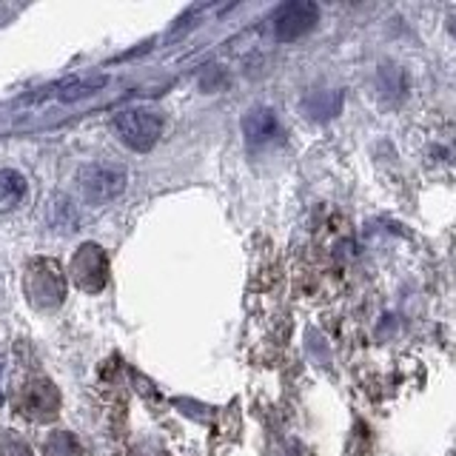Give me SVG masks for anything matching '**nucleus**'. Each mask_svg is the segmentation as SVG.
I'll list each match as a JSON object with an SVG mask.
<instances>
[{
    "label": "nucleus",
    "mask_w": 456,
    "mask_h": 456,
    "mask_svg": "<svg viewBox=\"0 0 456 456\" xmlns=\"http://www.w3.org/2000/svg\"><path fill=\"white\" fill-rule=\"evenodd\" d=\"M425 175L439 183H456V123L428 128L419 146Z\"/></svg>",
    "instance_id": "obj_1"
},
{
    "label": "nucleus",
    "mask_w": 456,
    "mask_h": 456,
    "mask_svg": "<svg viewBox=\"0 0 456 456\" xmlns=\"http://www.w3.org/2000/svg\"><path fill=\"white\" fill-rule=\"evenodd\" d=\"M163 118L151 109H123L114 118V132L134 151H151L163 137Z\"/></svg>",
    "instance_id": "obj_2"
},
{
    "label": "nucleus",
    "mask_w": 456,
    "mask_h": 456,
    "mask_svg": "<svg viewBox=\"0 0 456 456\" xmlns=\"http://www.w3.org/2000/svg\"><path fill=\"white\" fill-rule=\"evenodd\" d=\"M126 171L118 166H106V163H89L77 171V185L80 194L89 200L92 206H103L118 200L126 191Z\"/></svg>",
    "instance_id": "obj_3"
},
{
    "label": "nucleus",
    "mask_w": 456,
    "mask_h": 456,
    "mask_svg": "<svg viewBox=\"0 0 456 456\" xmlns=\"http://www.w3.org/2000/svg\"><path fill=\"white\" fill-rule=\"evenodd\" d=\"M320 9L317 4H308V0H294V4L280 6L274 14V37L280 43H291L297 37L308 35L314 26H317Z\"/></svg>",
    "instance_id": "obj_4"
},
{
    "label": "nucleus",
    "mask_w": 456,
    "mask_h": 456,
    "mask_svg": "<svg viewBox=\"0 0 456 456\" xmlns=\"http://www.w3.org/2000/svg\"><path fill=\"white\" fill-rule=\"evenodd\" d=\"M71 277L80 285L83 291H100L109 280V260L106 251L94 246V242H86L77 248L75 260H71Z\"/></svg>",
    "instance_id": "obj_5"
},
{
    "label": "nucleus",
    "mask_w": 456,
    "mask_h": 456,
    "mask_svg": "<svg viewBox=\"0 0 456 456\" xmlns=\"http://www.w3.org/2000/svg\"><path fill=\"white\" fill-rule=\"evenodd\" d=\"M20 413L28 419H52L61 408V394L49 379H28L20 391Z\"/></svg>",
    "instance_id": "obj_6"
},
{
    "label": "nucleus",
    "mask_w": 456,
    "mask_h": 456,
    "mask_svg": "<svg viewBox=\"0 0 456 456\" xmlns=\"http://www.w3.org/2000/svg\"><path fill=\"white\" fill-rule=\"evenodd\" d=\"M26 280H32V282L37 280V285H26L37 305L49 308V305H57L63 299V271L57 268L54 263L37 260V265L28 271Z\"/></svg>",
    "instance_id": "obj_7"
},
{
    "label": "nucleus",
    "mask_w": 456,
    "mask_h": 456,
    "mask_svg": "<svg viewBox=\"0 0 456 456\" xmlns=\"http://www.w3.org/2000/svg\"><path fill=\"white\" fill-rule=\"evenodd\" d=\"M242 134H246L248 146L260 149V146H271L282 137V126L277 120L274 109L265 106H254L246 118H242Z\"/></svg>",
    "instance_id": "obj_8"
},
{
    "label": "nucleus",
    "mask_w": 456,
    "mask_h": 456,
    "mask_svg": "<svg viewBox=\"0 0 456 456\" xmlns=\"http://www.w3.org/2000/svg\"><path fill=\"white\" fill-rule=\"evenodd\" d=\"M26 197V177L14 168H0V214L18 208Z\"/></svg>",
    "instance_id": "obj_9"
},
{
    "label": "nucleus",
    "mask_w": 456,
    "mask_h": 456,
    "mask_svg": "<svg viewBox=\"0 0 456 456\" xmlns=\"http://www.w3.org/2000/svg\"><path fill=\"white\" fill-rule=\"evenodd\" d=\"M106 86V77H86V80H63L57 86H49L46 92L37 94V97H46V94H54L57 100H63V103H69V100H80L86 94H94L97 89H103Z\"/></svg>",
    "instance_id": "obj_10"
},
{
    "label": "nucleus",
    "mask_w": 456,
    "mask_h": 456,
    "mask_svg": "<svg viewBox=\"0 0 456 456\" xmlns=\"http://www.w3.org/2000/svg\"><path fill=\"white\" fill-rule=\"evenodd\" d=\"M46 456H83L80 445L69 434H54L49 442H46Z\"/></svg>",
    "instance_id": "obj_11"
},
{
    "label": "nucleus",
    "mask_w": 456,
    "mask_h": 456,
    "mask_svg": "<svg viewBox=\"0 0 456 456\" xmlns=\"http://www.w3.org/2000/svg\"><path fill=\"white\" fill-rule=\"evenodd\" d=\"M0 456H32L18 439H0Z\"/></svg>",
    "instance_id": "obj_12"
},
{
    "label": "nucleus",
    "mask_w": 456,
    "mask_h": 456,
    "mask_svg": "<svg viewBox=\"0 0 456 456\" xmlns=\"http://www.w3.org/2000/svg\"><path fill=\"white\" fill-rule=\"evenodd\" d=\"M0 405H4V365H0Z\"/></svg>",
    "instance_id": "obj_13"
},
{
    "label": "nucleus",
    "mask_w": 456,
    "mask_h": 456,
    "mask_svg": "<svg viewBox=\"0 0 456 456\" xmlns=\"http://www.w3.org/2000/svg\"><path fill=\"white\" fill-rule=\"evenodd\" d=\"M451 32H453V37H456V18H451Z\"/></svg>",
    "instance_id": "obj_14"
}]
</instances>
